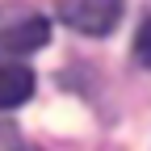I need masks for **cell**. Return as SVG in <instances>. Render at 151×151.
Segmentation results:
<instances>
[{"mask_svg":"<svg viewBox=\"0 0 151 151\" xmlns=\"http://www.w3.org/2000/svg\"><path fill=\"white\" fill-rule=\"evenodd\" d=\"M50 42V25L38 13H21L13 9V17H0V55H29L38 46Z\"/></svg>","mask_w":151,"mask_h":151,"instance_id":"obj_2","label":"cell"},{"mask_svg":"<svg viewBox=\"0 0 151 151\" xmlns=\"http://www.w3.org/2000/svg\"><path fill=\"white\" fill-rule=\"evenodd\" d=\"M29 97H34V71L13 55H0V109H17Z\"/></svg>","mask_w":151,"mask_h":151,"instance_id":"obj_3","label":"cell"},{"mask_svg":"<svg viewBox=\"0 0 151 151\" xmlns=\"http://www.w3.org/2000/svg\"><path fill=\"white\" fill-rule=\"evenodd\" d=\"M134 59L143 63V67H151V17L139 25V34H134Z\"/></svg>","mask_w":151,"mask_h":151,"instance_id":"obj_4","label":"cell"},{"mask_svg":"<svg viewBox=\"0 0 151 151\" xmlns=\"http://www.w3.org/2000/svg\"><path fill=\"white\" fill-rule=\"evenodd\" d=\"M122 9H126V0H63L59 17H63L71 29H80V34L105 38V34L118 29Z\"/></svg>","mask_w":151,"mask_h":151,"instance_id":"obj_1","label":"cell"}]
</instances>
